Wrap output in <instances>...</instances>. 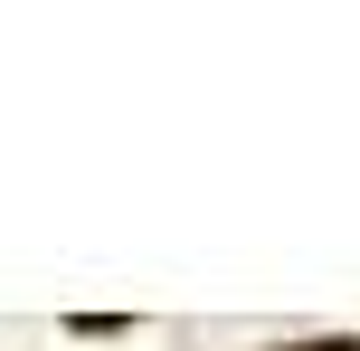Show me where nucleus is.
Masks as SVG:
<instances>
[{
	"label": "nucleus",
	"instance_id": "nucleus-1",
	"mask_svg": "<svg viewBox=\"0 0 360 351\" xmlns=\"http://www.w3.org/2000/svg\"><path fill=\"white\" fill-rule=\"evenodd\" d=\"M285 351H360L351 333H323V342H285Z\"/></svg>",
	"mask_w": 360,
	"mask_h": 351
}]
</instances>
